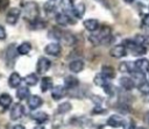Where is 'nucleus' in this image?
<instances>
[{"label": "nucleus", "instance_id": "f257e3e1", "mask_svg": "<svg viewBox=\"0 0 149 129\" xmlns=\"http://www.w3.org/2000/svg\"><path fill=\"white\" fill-rule=\"evenodd\" d=\"M22 13H23V17L31 22L36 19H38V14H40V9H38V6L36 2L34 1H28V2H24L22 5Z\"/></svg>", "mask_w": 149, "mask_h": 129}, {"label": "nucleus", "instance_id": "f03ea898", "mask_svg": "<svg viewBox=\"0 0 149 129\" xmlns=\"http://www.w3.org/2000/svg\"><path fill=\"white\" fill-rule=\"evenodd\" d=\"M17 55H19L17 53V46H15V44H9L5 51V58H6V63L8 66H13Z\"/></svg>", "mask_w": 149, "mask_h": 129}, {"label": "nucleus", "instance_id": "7ed1b4c3", "mask_svg": "<svg viewBox=\"0 0 149 129\" xmlns=\"http://www.w3.org/2000/svg\"><path fill=\"white\" fill-rule=\"evenodd\" d=\"M23 114H24V107H23L20 102H16V103H14V105L12 106V108H10V113H9V115H10V120L16 121V120L21 119V117L23 116Z\"/></svg>", "mask_w": 149, "mask_h": 129}, {"label": "nucleus", "instance_id": "20e7f679", "mask_svg": "<svg viewBox=\"0 0 149 129\" xmlns=\"http://www.w3.org/2000/svg\"><path fill=\"white\" fill-rule=\"evenodd\" d=\"M20 15H21V9L17 7H13L6 14V22L8 24H15L20 17Z\"/></svg>", "mask_w": 149, "mask_h": 129}, {"label": "nucleus", "instance_id": "39448f33", "mask_svg": "<svg viewBox=\"0 0 149 129\" xmlns=\"http://www.w3.org/2000/svg\"><path fill=\"white\" fill-rule=\"evenodd\" d=\"M50 66H51V62L47 57H40L37 60V64H36V71H37V73L43 74L47 71H49Z\"/></svg>", "mask_w": 149, "mask_h": 129}, {"label": "nucleus", "instance_id": "423d86ee", "mask_svg": "<svg viewBox=\"0 0 149 129\" xmlns=\"http://www.w3.org/2000/svg\"><path fill=\"white\" fill-rule=\"evenodd\" d=\"M55 20L59 26H68V24H73L74 23L72 17L66 13H57L56 16H55Z\"/></svg>", "mask_w": 149, "mask_h": 129}, {"label": "nucleus", "instance_id": "0eeeda50", "mask_svg": "<svg viewBox=\"0 0 149 129\" xmlns=\"http://www.w3.org/2000/svg\"><path fill=\"white\" fill-rule=\"evenodd\" d=\"M61 51H62V49H61V45L58 43H49L44 48V52L47 55H50V56H54V57L59 56Z\"/></svg>", "mask_w": 149, "mask_h": 129}, {"label": "nucleus", "instance_id": "6e6552de", "mask_svg": "<svg viewBox=\"0 0 149 129\" xmlns=\"http://www.w3.org/2000/svg\"><path fill=\"white\" fill-rule=\"evenodd\" d=\"M109 55L114 58H122L127 55V49L122 45V44H118V45H114L111 51H109Z\"/></svg>", "mask_w": 149, "mask_h": 129}, {"label": "nucleus", "instance_id": "1a4fd4ad", "mask_svg": "<svg viewBox=\"0 0 149 129\" xmlns=\"http://www.w3.org/2000/svg\"><path fill=\"white\" fill-rule=\"evenodd\" d=\"M27 102H28V107H29L30 109H37L38 107L42 106L43 100H42V98L38 96V95H30V96L28 98Z\"/></svg>", "mask_w": 149, "mask_h": 129}, {"label": "nucleus", "instance_id": "9d476101", "mask_svg": "<svg viewBox=\"0 0 149 129\" xmlns=\"http://www.w3.org/2000/svg\"><path fill=\"white\" fill-rule=\"evenodd\" d=\"M107 124H108L109 127H112V128H119V127H123L125 121H123V119H122L121 116H119V115H112V116L108 117Z\"/></svg>", "mask_w": 149, "mask_h": 129}, {"label": "nucleus", "instance_id": "9b49d317", "mask_svg": "<svg viewBox=\"0 0 149 129\" xmlns=\"http://www.w3.org/2000/svg\"><path fill=\"white\" fill-rule=\"evenodd\" d=\"M134 66L136 70L141 71V72H146L149 71V60L146 58H139L137 60H135Z\"/></svg>", "mask_w": 149, "mask_h": 129}, {"label": "nucleus", "instance_id": "f8f14e48", "mask_svg": "<svg viewBox=\"0 0 149 129\" xmlns=\"http://www.w3.org/2000/svg\"><path fill=\"white\" fill-rule=\"evenodd\" d=\"M22 79H21V76L17 73V72H13L9 78H8V85L12 87V88H16L20 86Z\"/></svg>", "mask_w": 149, "mask_h": 129}, {"label": "nucleus", "instance_id": "ddd939ff", "mask_svg": "<svg viewBox=\"0 0 149 129\" xmlns=\"http://www.w3.org/2000/svg\"><path fill=\"white\" fill-rule=\"evenodd\" d=\"M130 76H132V79H133L134 84H137V86L141 85V84H143L144 81H147V80H146V76H144V73L141 72V71H139V70L133 71V72L130 73Z\"/></svg>", "mask_w": 149, "mask_h": 129}, {"label": "nucleus", "instance_id": "4468645a", "mask_svg": "<svg viewBox=\"0 0 149 129\" xmlns=\"http://www.w3.org/2000/svg\"><path fill=\"white\" fill-rule=\"evenodd\" d=\"M64 95H65V88L61 85L55 86L51 91V96H52L54 100H61Z\"/></svg>", "mask_w": 149, "mask_h": 129}, {"label": "nucleus", "instance_id": "2eb2a0df", "mask_svg": "<svg viewBox=\"0 0 149 129\" xmlns=\"http://www.w3.org/2000/svg\"><path fill=\"white\" fill-rule=\"evenodd\" d=\"M84 65L85 64L81 59H74L69 64V69H70V71H72L74 73H78L84 69Z\"/></svg>", "mask_w": 149, "mask_h": 129}, {"label": "nucleus", "instance_id": "dca6fc26", "mask_svg": "<svg viewBox=\"0 0 149 129\" xmlns=\"http://www.w3.org/2000/svg\"><path fill=\"white\" fill-rule=\"evenodd\" d=\"M119 83H120L121 87L125 88L126 91H132L134 88V86H135L133 79L132 78H128V77H121L120 80H119Z\"/></svg>", "mask_w": 149, "mask_h": 129}, {"label": "nucleus", "instance_id": "f3484780", "mask_svg": "<svg viewBox=\"0 0 149 129\" xmlns=\"http://www.w3.org/2000/svg\"><path fill=\"white\" fill-rule=\"evenodd\" d=\"M84 27L88 30V31H95L99 28V22L95 19H87L84 21Z\"/></svg>", "mask_w": 149, "mask_h": 129}, {"label": "nucleus", "instance_id": "a211bd4d", "mask_svg": "<svg viewBox=\"0 0 149 129\" xmlns=\"http://www.w3.org/2000/svg\"><path fill=\"white\" fill-rule=\"evenodd\" d=\"M79 85V80L74 76H66L64 78V86L68 88H74Z\"/></svg>", "mask_w": 149, "mask_h": 129}, {"label": "nucleus", "instance_id": "6ab92c4d", "mask_svg": "<svg viewBox=\"0 0 149 129\" xmlns=\"http://www.w3.org/2000/svg\"><path fill=\"white\" fill-rule=\"evenodd\" d=\"M31 119L34 121H36L38 124H42V123L47 122L49 117H48V114L44 113V112H36V113H33L31 114Z\"/></svg>", "mask_w": 149, "mask_h": 129}, {"label": "nucleus", "instance_id": "aec40b11", "mask_svg": "<svg viewBox=\"0 0 149 129\" xmlns=\"http://www.w3.org/2000/svg\"><path fill=\"white\" fill-rule=\"evenodd\" d=\"M101 74L106 78V79H113L115 77V71L112 66L109 65H104L101 67Z\"/></svg>", "mask_w": 149, "mask_h": 129}, {"label": "nucleus", "instance_id": "412c9836", "mask_svg": "<svg viewBox=\"0 0 149 129\" xmlns=\"http://www.w3.org/2000/svg\"><path fill=\"white\" fill-rule=\"evenodd\" d=\"M30 96V92H29V88L26 87V86H21L16 89V98L19 100H24Z\"/></svg>", "mask_w": 149, "mask_h": 129}, {"label": "nucleus", "instance_id": "4be33fe9", "mask_svg": "<svg viewBox=\"0 0 149 129\" xmlns=\"http://www.w3.org/2000/svg\"><path fill=\"white\" fill-rule=\"evenodd\" d=\"M84 13H85V5H84L83 2H79V3H77L76 6H73L72 14H73V15L77 17V19L83 17Z\"/></svg>", "mask_w": 149, "mask_h": 129}, {"label": "nucleus", "instance_id": "5701e85b", "mask_svg": "<svg viewBox=\"0 0 149 129\" xmlns=\"http://www.w3.org/2000/svg\"><path fill=\"white\" fill-rule=\"evenodd\" d=\"M61 41H63L66 45H72L76 42V37L70 31H63V35H62Z\"/></svg>", "mask_w": 149, "mask_h": 129}, {"label": "nucleus", "instance_id": "b1692460", "mask_svg": "<svg viewBox=\"0 0 149 129\" xmlns=\"http://www.w3.org/2000/svg\"><path fill=\"white\" fill-rule=\"evenodd\" d=\"M50 88H52V79L50 77H43L41 79V91L47 92Z\"/></svg>", "mask_w": 149, "mask_h": 129}, {"label": "nucleus", "instance_id": "393cba45", "mask_svg": "<svg viewBox=\"0 0 149 129\" xmlns=\"http://www.w3.org/2000/svg\"><path fill=\"white\" fill-rule=\"evenodd\" d=\"M12 96L8 93H2L0 94V106L2 108H7L12 105Z\"/></svg>", "mask_w": 149, "mask_h": 129}, {"label": "nucleus", "instance_id": "a878e982", "mask_svg": "<svg viewBox=\"0 0 149 129\" xmlns=\"http://www.w3.org/2000/svg\"><path fill=\"white\" fill-rule=\"evenodd\" d=\"M61 6L64 10V13L66 14H72V9H73V0H61Z\"/></svg>", "mask_w": 149, "mask_h": 129}, {"label": "nucleus", "instance_id": "bb28decb", "mask_svg": "<svg viewBox=\"0 0 149 129\" xmlns=\"http://www.w3.org/2000/svg\"><path fill=\"white\" fill-rule=\"evenodd\" d=\"M29 24H30V28L34 29V30L43 29V28H45V26H47L45 21L42 20V19H40V17L36 19V20H34V21H31V22H29Z\"/></svg>", "mask_w": 149, "mask_h": 129}, {"label": "nucleus", "instance_id": "cd10ccee", "mask_svg": "<svg viewBox=\"0 0 149 129\" xmlns=\"http://www.w3.org/2000/svg\"><path fill=\"white\" fill-rule=\"evenodd\" d=\"M31 50V44L29 42H23L17 46V53L19 55H28Z\"/></svg>", "mask_w": 149, "mask_h": 129}, {"label": "nucleus", "instance_id": "c85d7f7f", "mask_svg": "<svg viewBox=\"0 0 149 129\" xmlns=\"http://www.w3.org/2000/svg\"><path fill=\"white\" fill-rule=\"evenodd\" d=\"M38 81V78L35 73H29L28 76H26L24 78V83L28 85V86H35Z\"/></svg>", "mask_w": 149, "mask_h": 129}, {"label": "nucleus", "instance_id": "c756f323", "mask_svg": "<svg viewBox=\"0 0 149 129\" xmlns=\"http://www.w3.org/2000/svg\"><path fill=\"white\" fill-rule=\"evenodd\" d=\"M130 51H132V53H133L134 56H143V55L147 52V49H146L142 44H136Z\"/></svg>", "mask_w": 149, "mask_h": 129}, {"label": "nucleus", "instance_id": "7c9ffc66", "mask_svg": "<svg viewBox=\"0 0 149 129\" xmlns=\"http://www.w3.org/2000/svg\"><path fill=\"white\" fill-rule=\"evenodd\" d=\"M70 110H71V103L68 102V101L61 103V105L57 107V113H59V114H65V113H68V112H70Z\"/></svg>", "mask_w": 149, "mask_h": 129}, {"label": "nucleus", "instance_id": "2f4dec72", "mask_svg": "<svg viewBox=\"0 0 149 129\" xmlns=\"http://www.w3.org/2000/svg\"><path fill=\"white\" fill-rule=\"evenodd\" d=\"M62 35H63V31L59 30L58 28H52V29L49 31V37H51V38H54V40H57V41H61Z\"/></svg>", "mask_w": 149, "mask_h": 129}, {"label": "nucleus", "instance_id": "473e14b6", "mask_svg": "<svg viewBox=\"0 0 149 129\" xmlns=\"http://www.w3.org/2000/svg\"><path fill=\"white\" fill-rule=\"evenodd\" d=\"M107 80H108V79H106L101 73L95 74V77H94V79H93L94 84H95V85H98V86H101V87H102L105 84H107Z\"/></svg>", "mask_w": 149, "mask_h": 129}, {"label": "nucleus", "instance_id": "72a5a7b5", "mask_svg": "<svg viewBox=\"0 0 149 129\" xmlns=\"http://www.w3.org/2000/svg\"><path fill=\"white\" fill-rule=\"evenodd\" d=\"M102 88H104V92H105L107 95H109V96H113V95H114V93H115L114 86H113L112 84H109V83L105 84V85L102 86Z\"/></svg>", "mask_w": 149, "mask_h": 129}, {"label": "nucleus", "instance_id": "f704fd0d", "mask_svg": "<svg viewBox=\"0 0 149 129\" xmlns=\"http://www.w3.org/2000/svg\"><path fill=\"white\" fill-rule=\"evenodd\" d=\"M137 87L142 94H149V81H144L143 84L139 85Z\"/></svg>", "mask_w": 149, "mask_h": 129}, {"label": "nucleus", "instance_id": "c9c22d12", "mask_svg": "<svg viewBox=\"0 0 149 129\" xmlns=\"http://www.w3.org/2000/svg\"><path fill=\"white\" fill-rule=\"evenodd\" d=\"M55 9H56V6L51 1L44 3V10H45V13H52V12H55Z\"/></svg>", "mask_w": 149, "mask_h": 129}, {"label": "nucleus", "instance_id": "e433bc0d", "mask_svg": "<svg viewBox=\"0 0 149 129\" xmlns=\"http://www.w3.org/2000/svg\"><path fill=\"white\" fill-rule=\"evenodd\" d=\"M9 6V0H0V13L5 12Z\"/></svg>", "mask_w": 149, "mask_h": 129}, {"label": "nucleus", "instance_id": "4c0bfd02", "mask_svg": "<svg viewBox=\"0 0 149 129\" xmlns=\"http://www.w3.org/2000/svg\"><path fill=\"white\" fill-rule=\"evenodd\" d=\"M123 128H125V129H135V127H134V123H133L132 121L125 122V124H123Z\"/></svg>", "mask_w": 149, "mask_h": 129}, {"label": "nucleus", "instance_id": "58836bf2", "mask_svg": "<svg viewBox=\"0 0 149 129\" xmlns=\"http://www.w3.org/2000/svg\"><path fill=\"white\" fill-rule=\"evenodd\" d=\"M6 36H7V35H6V30H5V28L0 24V40H1V41H2V40H5V38H6Z\"/></svg>", "mask_w": 149, "mask_h": 129}, {"label": "nucleus", "instance_id": "ea45409f", "mask_svg": "<svg viewBox=\"0 0 149 129\" xmlns=\"http://www.w3.org/2000/svg\"><path fill=\"white\" fill-rule=\"evenodd\" d=\"M142 23H143L144 27H149V14L144 15V17H143V20H142Z\"/></svg>", "mask_w": 149, "mask_h": 129}, {"label": "nucleus", "instance_id": "a19ab883", "mask_svg": "<svg viewBox=\"0 0 149 129\" xmlns=\"http://www.w3.org/2000/svg\"><path fill=\"white\" fill-rule=\"evenodd\" d=\"M92 113H93V114H97V113H106V109H102L101 107L98 106V107H95V108L92 110Z\"/></svg>", "mask_w": 149, "mask_h": 129}, {"label": "nucleus", "instance_id": "79ce46f5", "mask_svg": "<svg viewBox=\"0 0 149 129\" xmlns=\"http://www.w3.org/2000/svg\"><path fill=\"white\" fill-rule=\"evenodd\" d=\"M13 129H26L23 126H21V124H15L14 127H13Z\"/></svg>", "mask_w": 149, "mask_h": 129}, {"label": "nucleus", "instance_id": "37998d69", "mask_svg": "<svg viewBox=\"0 0 149 129\" xmlns=\"http://www.w3.org/2000/svg\"><path fill=\"white\" fill-rule=\"evenodd\" d=\"M146 122L149 124V110L146 113Z\"/></svg>", "mask_w": 149, "mask_h": 129}, {"label": "nucleus", "instance_id": "c03bdc74", "mask_svg": "<svg viewBox=\"0 0 149 129\" xmlns=\"http://www.w3.org/2000/svg\"><path fill=\"white\" fill-rule=\"evenodd\" d=\"M97 1H99V2H101V3H104L106 7H107V2H106V0H97Z\"/></svg>", "mask_w": 149, "mask_h": 129}, {"label": "nucleus", "instance_id": "a18cd8bd", "mask_svg": "<svg viewBox=\"0 0 149 129\" xmlns=\"http://www.w3.org/2000/svg\"><path fill=\"white\" fill-rule=\"evenodd\" d=\"M34 129H45V128H44L43 126H41V124H40V126H36Z\"/></svg>", "mask_w": 149, "mask_h": 129}, {"label": "nucleus", "instance_id": "49530a36", "mask_svg": "<svg viewBox=\"0 0 149 129\" xmlns=\"http://www.w3.org/2000/svg\"><path fill=\"white\" fill-rule=\"evenodd\" d=\"M125 1H126V2H127V3H130V2H133V1H134V0H125Z\"/></svg>", "mask_w": 149, "mask_h": 129}, {"label": "nucleus", "instance_id": "de8ad7c7", "mask_svg": "<svg viewBox=\"0 0 149 129\" xmlns=\"http://www.w3.org/2000/svg\"><path fill=\"white\" fill-rule=\"evenodd\" d=\"M137 129H144V128H137Z\"/></svg>", "mask_w": 149, "mask_h": 129}, {"label": "nucleus", "instance_id": "09e8293b", "mask_svg": "<svg viewBox=\"0 0 149 129\" xmlns=\"http://www.w3.org/2000/svg\"><path fill=\"white\" fill-rule=\"evenodd\" d=\"M51 1H54V0H51Z\"/></svg>", "mask_w": 149, "mask_h": 129}]
</instances>
